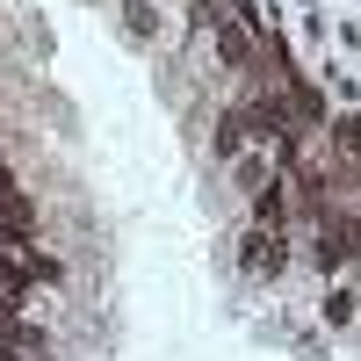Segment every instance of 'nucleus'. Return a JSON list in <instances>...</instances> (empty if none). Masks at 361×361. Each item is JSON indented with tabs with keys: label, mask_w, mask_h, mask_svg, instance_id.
<instances>
[{
	"label": "nucleus",
	"mask_w": 361,
	"mask_h": 361,
	"mask_svg": "<svg viewBox=\"0 0 361 361\" xmlns=\"http://www.w3.org/2000/svg\"><path fill=\"white\" fill-rule=\"evenodd\" d=\"M123 15H130V22H123V29H130V44H152V15H159L152 0H130Z\"/></svg>",
	"instance_id": "7ed1b4c3"
},
{
	"label": "nucleus",
	"mask_w": 361,
	"mask_h": 361,
	"mask_svg": "<svg viewBox=\"0 0 361 361\" xmlns=\"http://www.w3.org/2000/svg\"><path fill=\"white\" fill-rule=\"evenodd\" d=\"M238 267H246L253 282H275L282 267H289V231H267V224H253L246 238H238Z\"/></svg>",
	"instance_id": "f257e3e1"
},
{
	"label": "nucleus",
	"mask_w": 361,
	"mask_h": 361,
	"mask_svg": "<svg viewBox=\"0 0 361 361\" xmlns=\"http://www.w3.org/2000/svg\"><path fill=\"white\" fill-rule=\"evenodd\" d=\"M289 217H296L289 180H282V173H267L260 188H253V224H267V231H289Z\"/></svg>",
	"instance_id": "f03ea898"
}]
</instances>
